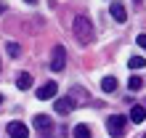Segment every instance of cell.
Instances as JSON below:
<instances>
[{"mask_svg": "<svg viewBox=\"0 0 146 138\" xmlns=\"http://www.w3.org/2000/svg\"><path fill=\"white\" fill-rule=\"evenodd\" d=\"M72 32H74V40L80 42V45H90L93 37H96V29H93V21L88 19V16H77L74 24H72Z\"/></svg>", "mask_w": 146, "mask_h": 138, "instance_id": "1", "label": "cell"}, {"mask_svg": "<svg viewBox=\"0 0 146 138\" xmlns=\"http://www.w3.org/2000/svg\"><path fill=\"white\" fill-rule=\"evenodd\" d=\"M106 130H109V135L122 138V135L127 133V117H122V114H111V117L106 119Z\"/></svg>", "mask_w": 146, "mask_h": 138, "instance_id": "2", "label": "cell"}, {"mask_svg": "<svg viewBox=\"0 0 146 138\" xmlns=\"http://www.w3.org/2000/svg\"><path fill=\"white\" fill-rule=\"evenodd\" d=\"M64 66H66V50H64V45H56L53 56H50V69L53 72H61Z\"/></svg>", "mask_w": 146, "mask_h": 138, "instance_id": "3", "label": "cell"}, {"mask_svg": "<svg viewBox=\"0 0 146 138\" xmlns=\"http://www.w3.org/2000/svg\"><path fill=\"white\" fill-rule=\"evenodd\" d=\"M5 130H8V138H29V127L24 125V122H16V119L8 122Z\"/></svg>", "mask_w": 146, "mask_h": 138, "instance_id": "4", "label": "cell"}, {"mask_svg": "<svg viewBox=\"0 0 146 138\" xmlns=\"http://www.w3.org/2000/svg\"><path fill=\"white\" fill-rule=\"evenodd\" d=\"M56 93H58V85L56 82H45V85L37 88V98L40 101H48V98H56Z\"/></svg>", "mask_w": 146, "mask_h": 138, "instance_id": "5", "label": "cell"}, {"mask_svg": "<svg viewBox=\"0 0 146 138\" xmlns=\"http://www.w3.org/2000/svg\"><path fill=\"white\" fill-rule=\"evenodd\" d=\"M109 13H111V19H114L117 24H125L127 21V11H125L122 3H111L109 5Z\"/></svg>", "mask_w": 146, "mask_h": 138, "instance_id": "6", "label": "cell"}, {"mask_svg": "<svg viewBox=\"0 0 146 138\" xmlns=\"http://www.w3.org/2000/svg\"><path fill=\"white\" fill-rule=\"evenodd\" d=\"M32 127H37L40 133H48L50 127H53V119H50L48 114H37L35 119H32Z\"/></svg>", "mask_w": 146, "mask_h": 138, "instance_id": "7", "label": "cell"}, {"mask_svg": "<svg viewBox=\"0 0 146 138\" xmlns=\"http://www.w3.org/2000/svg\"><path fill=\"white\" fill-rule=\"evenodd\" d=\"M72 98H56V104H53V109L58 111V114H69V111H72Z\"/></svg>", "mask_w": 146, "mask_h": 138, "instance_id": "8", "label": "cell"}, {"mask_svg": "<svg viewBox=\"0 0 146 138\" xmlns=\"http://www.w3.org/2000/svg\"><path fill=\"white\" fill-rule=\"evenodd\" d=\"M146 119V106H138V104H135V106L130 109V122H135V125H141Z\"/></svg>", "mask_w": 146, "mask_h": 138, "instance_id": "9", "label": "cell"}, {"mask_svg": "<svg viewBox=\"0 0 146 138\" xmlns=\"http://www.w3.org/2000/svg\"><path fill=\"white\" fill-rule=\"evenodd\" d=\"M16 85H19V90H29L32 88V74L29 72H21L19 77H16Z\"/></svg>", "mask_w": 146, "mask_h": 138, "instance_id": "10", "label": "cell"}, {"mask_svg": "<svg viewBox=\"0 0 146 138\" xmlns=\"http://www.w3.org/2000/svg\"><path fill=\"white\" fill-rule=\"evenodd\" d=\"M101 90L104 93H114L117 90V77H104V80H101Z\"/></svg>", "mask_w": 146, "mask_h": 138, "instance_id": "11", "label": "cell"}, {"mask_svg": "<svg viewBox=\"0 0 146 138\" xmlns=\"http://www.w3.org/2000/svg\"><path fill=\"white\" fill-rule=\"evenodd\" d=\"M74 138H93L88 125H74Z\"/></svg>", "mask_w": 146, "mask_h": 138, "instance_id": "12", "label": "cell"}, {"mask_svg": "<svg viewBox=\"0 0 146 138\" xmlns=\"http://www.w3.org/2000/svg\"><path fill=\"white\" fill-rule=\"evenodd\" d=\"M127 66H130V69H143V66H146V58H141V56H133L130 61H127Z\"/></svg>", "mask_w": 146, "mask_h": 138, "instance_id": "13", "label": "cell"}, {"mask_svg": "<svg viewBox=\"0 0 146 138\" xmlns=\"http://www.w3.org/2000/svg\"><path fill=\"white\" fill-rule=\"evenodd\" d=\"M127 88H130V90H141L143 88V80H141V77H130V80H127Z\"/></svg>", "mask_w": 146, "mask_h": 138, "instance_id": "14", "label": "cell"}, {"mask_svg": "<svg viewBox=\"0 0 146 138\" xmlns=\"http://www.w3.org/2000/svg\"><path fill=\"white\" fill-rule=\"evenodd\" d=\"M5 50H8V56H13V58H16V56L21 53V48H19V42H5Z\"/></svg>", "mask_w": 146, "mask_h": 138, "instance_id": "15", "label": "cell"}, {"mask_svg": "<svg viewBox=\"0 0 146 138\" xmlns=\"http://www.w3.org/2000/svg\"><path fill=\"white\" fill-rule=\"evenodd\" d=\"M135 42H138V45L146 50V34H138V37H135Z\"/></svg>", "mask_w": 146, "mask_h": 138, "instance_id": "16", "label": "cell"}, {"mask_svg": "<svg viewBox=\"0 0 146 138\" xmlns=\"http://www.w3.org/2000/svg\"><path fill=\"white\" fill-rule=\"evenodd\" d=\"M5 13V5H3V0H0V16H3Z\"/></svg>", "mask_w": 146, "mask_h": 138, "instance_id": "17", "label": "cell"}, {"mask_svg": "<svg viewBox=\"0 0 146 138\" xmlns=\"http://www.w3.org/2000/svg\"><path fill=\"white\" fill-rule=\"evenodd\" d=\"M27 3H29V5H35V3H37V0H27Z\"/></svg>", "mask_w": 146, "mask_h": 138, "instance_id": "18", "label": "cell"}, {"mask_svg": "<svg viewBox=\"0 0 146 138\" xmlns=\"http://www.w3.org/2000/svg\"><path fill=\"white\" fill-rule=\"evenodd\" d=\"M0 106H3V96H0Z\"/></svg>", "mask_w": 146, "mask_h": 138, "instance_id": "19", "label": "cell"}, {"mask_svg": "<svg viewBox=\"0 0 146 138\" xmlns=\"http://www.w3.org/2000/svg\"><path fill=\"white\" fill-rule=\"evenodd\" d=\"M143 138H146V135H143Z\"/></svg>", "mask_w": 146, "mask_h": 138, "instance_id": "20", "label": "cell"}]
</instances>
